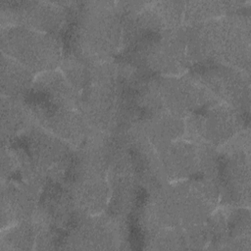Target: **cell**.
Here are the masks:
<instances>
[{
	"label": "cell",
	"instance_id": "obj_1",
	"mask_svg": "<svg viewBox=\"0 0 251 251\" xmlns=\"http://www.w3.org/2000/svg\"><path fill=\"white\" fill-rule=\"evenodd\" d=\"M220 195L208 179L187 178L165 183L150 192L140 212L145 234L161 228H188L204 224L213 214Z\"/></svg>",
	"mask_w": 251,
	"mask_h": 251
},
{
	"label": "cell",
	"instance_id": "obj_2",
	"mask_svg": "<svg viewBox=\"0 0 251 251\" xmlns=\"http://www.w3.org/2000/svg\"><path fill=\"white\" fill-rule=\"evenodd\" d=\"M250 25V14L243 11L187 26L191 64L211 61L249 74Z\"/></svg>",
	"mask_w": 251,
	"mask_h": 251
},
{
	"label": "cell",
	"instance_id": "obj_3",
	"mask_svg": "<svg viewBox=\"0 0 251 251\" xmlns=\"http://www.w3.org/2000/svg\"><path fill=\"white\" fill-rule=\"evenodd\" d=\"M70 2L74 15L69 52L89 62L110 61L122 44V16L116 2Z\"/></svg>",
	"mask_w": 251,
	"mask_h": 251
},
{
	"label": "cell",
	"instance_id": "obj_4",
	"mask_svg": "<svg viewBox=\"0 0 251 251\" xmlns=\"http://www.w3.org/2000/svg\"><path fill=\"white\" fill-rule=\"evenodd\" d=\"M2 146L14 151L22 177L40 188L67 178L75 152L72 145L36 123Z\"/></svg>",
	"mask_w": 251,
	"mask_h": 251
},
{
	"label": "cell",
	"instance_id": "obj_5",
	"mask_svg": "<svg viewBox=\"0 0 251 251\" xmlns=\"http://www.w3.org/2000/svg\"><path fill=\"white\" fill-rule=\"evenodd\" d=\"M221 103L200 83L186 75H156L148 78L138 94L142 114L166 112L180 118Z\"/></svg>",
	"mask_w": 251,
	"mask_h": 251
},
{
	"label": "cell",
	"instance_id": "obj_6",
	"mask_svg": "<svg viewBox=\"0 0 251 251\" xmlns=\"http://www.w3.org/2000/svg\"><path fill=\"white\" fill-rule=\"evenodd\" d=\"M1 53L14 59L31 73L56 70L63 60V47L55 34L19 26L2 25Z\"/></svg>",
	"mask_w": 251,
	"mask_h": 251
},
{
	"label": "cell",
	"instance_id": "obj_7",
	"mask_svg": "<svg viewBox=\"0 0 251 251\" xmlns=\"http://www.w3.org/2000/svg\"><path fill=\"white\" fill-rule=\"evenodd\" d=\"M220 164L216 178L220 202L233 207L250 204V130L242 129L219 148Z\"/></svg>",
	"mask_w": 251,
	"mask_h": 251
},
{
	"label": "cell",
	"instance_id": "obj_8",
	"mask_svg": "<svg viewBox=\"0 0 251 251\" xmlns=\"http://www.w3.org/2000/svg\"><path fill=\"white\" fill-rule=\"evenodd\" d=\"M187 75L221 103L249 113V74L227 65L206 61L192 64Z\"/></svg>",
	"mask_w": 251,
	"mask_h": 251
},
{
	"label": "cell",
	"instance_id": "obj_9",
	"mask_svg": "<svg viewBox=\"0 0 251 251\" xmlns=\"http://www.w3.org/2000/svg\"><path fill=\"white\" fill-rule=\"evenodd\" d=\"M184 123L189 140L220 148L248 126V114L218 103L188 116Z\"/></svg>",
	"mask_w": 251,
	"mask_h": 251
},
{
	"label": "cell",
	"instance_id": "obj_10",
	"mask_svg": "<svg viewBox=\"0 0 251 251\" xmlns=\"http://www.w3.org/2000/svg\"><path fill=\"white\" fill-rule=\"evenodd\" d=\"M187 26L165 30L143 51L133 67L157 75H178L188 71L191 61L187 50Z\"/></svg>",
	"mask_w": 251,
	"mask_h": 251
},
{
	"label": "cell",
	"instance_id": "obj_11",
	"mask_svg": "<svg viewBox=\"0 0 251 251\" xmlns=\"http://www.w3.org/2000/svg\"><path fill=\"white\" fill-rule=\"evenodd\" d=\"M126 242L125 220L101 213L81 218L65 234L63 249L116 250Z\"/></svg>",
	"mask_w": 251,
	"mask_h": 251
},
{
	"label": "cell",
	"instance_id": "obj_12",
	"mask_svg": "<svg viewBox=\"0 0 251 251\" xmlns=\"http://www.w3.org/2000/svg\"><path fill=\"white\" fill-rule=\"evenodd\" d=\"M68 17V8L62 2L0 1L2 25H19L55 34Z\"/></svg>",
	"mask_w": 251,
	"mask_h": 251
},
{
	"label": "cell",
	"instance_id": "obj_13",
	"mask_svg": "<svg viewBox=\"0 0 251 251\" xmlns=\"http://www.w3.org/2000/svg\"><path fill=\"white\" fill-rule=\"evenodd\" d=\"M77 110L92 130L109 133L120 130L122 106L119 80L116 83L91 84L81 90Z\"/></svg>",
	"mask_w": 251,
	"mask_h": 251
},
{
	"label": "cell",
	"instance_id": "obj_14",
	"mask_svg": "<svg viewBox=\"0 0 251 251\" xmlns=\"http://www.w3.org/2000/svg\"><path fill=\"white\" fill-rule=\"evenodd\" d=\"M25 101L36 124L73 147L77 148L93 131L77 109L57 106L28 96Z\"/></svg>",
	"mask_w": 251,
	"mask_h": 251
},
{
	"label": "cell",
	"instance_id": "obj_15",
	"mask_svg": "<svg viewBox=\"0 0 251 251\" xmlns=\"http://www.w3.org/2000/svg\"><path fill=\"white\" fill-rule=\"evenodd\" d=\"M63 182L81 218L98 215L107 210L111 193L108 176L70 173Z\"/></svg>",
	"mask_w": 251,
	"mask_h": 251
},
{
	"label": "cell",
	"instance_id": "obj_16",
	"mask_svg": "<svg viewBox=\"0 0 251 251\" xmlns=\"http://www.w3.org/2000/svg\"><path fill=\"white\" fill-rule=\"evenodd\" d=\"M42 188L24 178L1 181V227L32 219Z\"/></svg>",
	"mask_w": 251,
	"mask_h": 251
},
{
	"label": "cell",
	"instance_id": "obj_17",
	"mask_svg": "<svg viewBox=\"0 0 251 251\" xmlns=\"http://www.w3.org/2000/svg\"><path fill=\"white\" fill-rule=\"evenodd\" d=\"M155 150L161 172L168 182L199 175V154L195 142L177 139Z\"/></svg>",
	"mask_w": 251,
	"mask_h": 251
},
{
	"label": "cell",
	"instance_id": "obj_18",
	"mask_svg": "<svg viewBox=\"0 0 251 251\" xmlns=\"http://www.w3.org/2000/svg\"><path fill=\"white\" fill-rule=\"evenodd\" d=\"M28 97L61 107L77 109L79 92L68 81L62 72H44L34 78Z\"/></svg>",
	"mask_w": 251,
	"mask_h": 251
},
{
	"label": "cell",
	"instance_id": "obj_19",
	"mask_svg": "<svg viewBox=\"0 0 251 251\" xmlns=\"http://www.w3.org/2000/svg\"><path fill=\"white\" fill-rule=\"evenodd\" d=\"M133 125L154 149L179 139L185 132L184 120L166 112L147 113Z\"/></svg>",
	"mask_w": 251,
	"mask_h": 251
},
{
	"label": "cell",
	"instance_id": "obj_20",
	"mask_svg": "<svg viewBox=\"0 0 251 251\" xmlns=\"http://www.w3.org/2000/svg\"><path fill=\"white\" fill-rule=\"evenodd\" d=\"M35 124L25 99L1 95V141L6 145Z\"/></svg>",
	"mask_w": 251,
	"mask_h": 251
},
{
	"label": "cell",
	"instance_id": "obj_21",
	"mask_svg": "<svg viewBox=\"0 0 251 251\" xmlns=\"http://www.w3.org/2000/svg\"><path fill=\"white\" fill-rule=\"evenodd\" d=\"M249 2L242 1H188L183 12V25L193 26L222 16L249 9Z\"/></svg>",
	"mask_w": 251,
	"mask_h": 251
},
{
	"label": "cell",
	"instance_id": "obj_22",
	"mask_svg": "<svg viewBox=\"0 0 251 251\" xmlns=\"http://www.w3.org/2000/svg\"><path fill=\"white\" fill-rule=\"evenodd\" d=\"M0 60L2 96L25 99L32 87L34 74L3 53Z\"/></svg>",
	"mask_w": 251,
	"mask_h": 251
},
{
	"label": "cell",
	"instance_id": "obj_23",
	"mask_svg": "<svg viewBox=\"0 0 251 251\" xmlns=\"http://www.w3.org/2000/svg\"><path fill=\"white\" fill-rule=\"evenodd\" d=\"M250 212L247 207H233L226 210V237L222 249H251Z\"/></svg>",
	"mask_w": 251,
	"mask_h": 251
},
{
	"label": "cell",
	"instance_id": "obj_24",
	"mask_svg": "<svg viewBox=\"0 0 251 251\" xmlns=\"http://www.w3.org/2000/svg\"><path fill=\"white\" fill-rule=\"evenodd\" d=\"M184 6L183 1L149 2L143 12L157 29L165 31L181 26Z\"/></svg>",
	"mask_w": 251,
	"mask_h": 251
},
{
	"label": "cell",
	"instance_id": "obj_25",
	"mask_svg": "<svg viewBox=\"0 0 251 251\" xmlns=\"http://www.w3.org/2000/svg\"><path fill=\"white\" fill-rule=\"evenodd\" d=\"M40 224L35 219L17 223L5 230L0 239V250H31L34 248Z\"/></svg>",
	"mask_w": 251,
	"mask_h": 251
},
{
	"label": "cell",
	"instance_id": "obj_26",
	"mask_svg": "<svg viewBox=\"0 0 251 251\" xmlns=\"http://www.w3.org/2000/svg\"><path fill=\"white\" fill-rule=\"evenodd\" d=\"M93 63L96 62L86 61L68 51L63 56L61 72L72 86L80 92L91 84Z\"/></svg>",
	"mask_w": 251,
	"mask_h": 251
},
{
	"label": "cell",
	"instance_id": "obj_27",
	"mask_svg": "<svg viewBox=\"0 0 251 251\" xmlns=\"http://www.w3.org/2000/svg\"><path fill=\"white\" fill-rule=\"evenodd\" d=\"M19 172V162L14 151L9 146H2L1 149V179H10Z\"/></svg>",
	"mask_w": 251,
	"mask_h": 251
}]
</instances>
